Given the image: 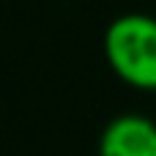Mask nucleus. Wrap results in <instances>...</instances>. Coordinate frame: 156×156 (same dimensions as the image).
<instances>
[{
  "label": "nucleus",
  "mask_w": 156,
  "mask_h": 156,
  "mask_svg": "<svg viewBox=\"0 0 156 156\" xmlns=\"http://www.w3.org/2000/svg\"><path fill=\"white\" fill-rule=\"evenodd\" d=\"M99 156H156V123L145 115L112 118L99 137Z\"/></svg>",
  "instance_id": "2"
},
{
  "label": "nucleus",
  "mask_w": 156,
  "mask_h": 156,
  "mask_svg": "<svg viewBox=\"0 0 156 156\" xmlns=\"http://www.w3.org/2000/svg\"><path fill=\"white\" fill-rule=\"evenodd\" d=\"M104 58L134 90H156V16L129 11L104 30Z\"/></svg>",
  "instance_id": "1"
}]
</instances>
